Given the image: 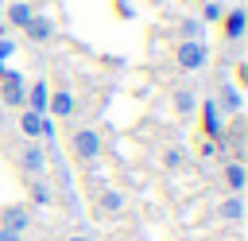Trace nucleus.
<instances>
[{
	"mask_svg": "<svg viewBox=\"0 0 248 241\" xmlns=\"http://www.w3.org/2000/svg\"><path fill=\"white\" fill-rule=\"evenodd\" d=\"M70 152H74L78 163L93 167V163L101 159V152H105V140H101V132H97L93 124H85V128H78V132L70 136Z\"/></svg>",
	"mask_w": 248,
	"mask_h": 241,
	"instance_id": "obj_1",
	"label": "nucleus"
},
{
	"mask_svg": "<svg viewBox=\"0 0 248 241\" xmlns=\"http://www.w3.org/2000/svg\"><path fill=\"white\" fill-rule=\"evenodd\" d=\"M27 105V78L12 66L0 70V109H23Z\"/></svg>",
	"mask_w": 248,
	"mask_h": 241,
	"instance_id": "obj_2",
	"label": "nucleus"
},
{
	"mask_svg": "<svg viewBox=\"0 0 248 241\" xmlns=\"http://www.w3.org/2000/svg\"><path fill=\"white\" fill-rule=\"evenodd\" d=\"M174 62H178V70H186V74L205 70V62H209V47H205V39H182V43L174 47Z\"/></svg>",
	"mask_w": 248,
	"mask_h": 241,
	"instance_id": "obj_3",
	"label": "nucleus"
},
{
	"mask_svg": "<svg viewBox=\"0 0 248 241\" xmlns=\"http://www.w3.org/2000/svg\"><path fill=\"white\" fill-rule=\"evenodd\" d=\"M202 109V132L209 144H225V113L213 105V101H198Z\"/></svg>",
	"mask_w": 248,
	"mask_h": 241,
	"instance_id": "obj_4",
	"label": "nucleus"
},
{
	"mask_svg": "<svg viewBox=\"0 0 248 241\" xmlns=\"http://www.w3.org/2000/svg\"><path fill=\"white\" fill-rule=\"evenodd\" d=\"M78 113V97L62 86V89H50V97H46V117L50 120H70Z\"/></svg>",
	"mask_w": 248,
	"mask_h": 241,
	"instance_id": "obj_5",
	"label": "nucleus"
},
{
	"mask_svg": "<svg viewBox=\"0 0 248 241\" xmlns=\"http://www.w3.org/2000/svg\"><path fill=\"white\" fill-rule=\"evenodd\" d=\"M46 148H39L35 140H27V148L19 152V171L27 175V179H43V171H46Z\"/></svg>",
	"mask_w": 248,
	"mask_h": 241,
	"instance_id": "obj_6",
	"label": "nucleus"
},
{
	"mask_svg": "<svg viewBox=\"0 0 248 241\" xmlns=\"http://www.w3.org/2000/svg\"><path fill=\"white\" fill-rule=\"evenodd\" d=\"M244 27H248V12H244V8H225V16H221V35H225V43H240V39H244Z\"/></svg>",
	"mask_w": 248,
	"mask_h": 241,
	"instance_id": "obj_7",
	"label": "nucleus"
},
{
	"mask_svg": "<svg viewBox=\"0 0 248 241\" xmlns=\"http://www.w3.org/2000/svg\"><path fill=\"white\" fill-rule=\"evenodd\" d=\"M23 35H27L31 43H50V39H54V19H50L46 12H35V16L27 19V27H23Z\"/></svg>",
	"mask_w": 248,
	"mask_h": 241,
	"instance_id": "obj_8",
	"label": "nucleus"
},
{
	"mask_svg": "<svg viewBox=\"0 0 248 241\" xmlns=\"http://www.w3.org/2000/svg\"><path fill=\"white\" fill-rule=\"evenodd\" d=\"M0 225H4V229H12V233H23V229L31 225V206H23V202L4 206V210H0Z\"/></svg>",
	"mask_w": 248,
	"mask_h": 241,
	"instance_id": "obj_9",
	"label": "nucleus"
},
{
	"mask_svg": "<svg viewBox=\"0 0 248 241\" xmlns=\"http://www.w3.org/2000/svg\"><path fill=\"white\" fill-rule=\"evenodd\" d=\"M4 16H8V27L23 31V27H27V19L35 16V4H31V0H12V4L4 8Z\"/></svg>",
	"mask_w": 248,
	"mask_h": 241,
	"instance_id": "obj_10",
	"label": "nucleus"
},
{
	"mask_svg": "<svg viewBox=\"0 0 248 241\" xmlns=\"http://www.w3.org/2000/svg\"><path fill=\"white\" fill-rule=\"evenodd\" d=\"M46 97H50V86H46L43 78H35V82L27 86V105H23V109H31V113L43 117V113H46Z\"/></svg>",
	"mask_w": 248,
	"mask_h": 241,
	"instance_id": "obj_11",
	"label": "nucleus"
},
{
	"mask_svg": "<svg viewBox=\"0 0 248 241\" xmlns=\"http://www.w3.org/2000/svg\"><path fill=\"white\" fill-rule=\"evenodd\" d=\"M198 101H202V97H198L190 86H178V89L170 93V105H174V113H182V117H190V113L198 109Z\"/></svg>",
	"mask_w": 248,
	"mask_h": 241,
	"instance_id": "obj_12",
	"label": "nucleus"
},
{
	"mask_svg": "<svg viewBox=\"0 0 248 241\" xmlns=\"http://www.w3.org/2000/svg\"><path fill=\"white\" fill-rule=\"evenodd\" d=\"M43 117H46V113H43ZM43 117L31 113V109H19V132H23L27 140H43Z\"/></svg>",
	"mask_w": 248,
	"mask_h": 241,
	"instance_id": "obj_13",
	"label": "nucleus"
},
{
	"mask_svg": "<svg viewBox=\"0 0 248 241\" xmlns=\"http://www.w3.org/2000/svg\"><path fill=\"white\" fill-rule=\"evenodd\" d=\"M213 105L221 109V113H240V89L236 86H221V97H213Z\"/></svg>",
	"mask_w": 248,
	"mask_h": 241,
	"instance_id": "obj_14",
	"label": "nucleus"
},
{
	"mask_svg": "<svg viewBox=\"0 0 248 241\" xmlns=\"http://www.w3.org/2000/svg\"><path fill=\"white\" fill-rule=\"evenodd\" d=\"M225 183H229V190H232V194H240V190H244L248 175H244V163H240V159H229V163H225Z\"/></svg>",
	"mask_w": 248,
	"mask_h": 241,
	"instance_id": "obj_15",
	"label": "nucleus"
},
{
	"mask_svg": "<svg viewBox=\"0 0 248 241\" xmlns=\"http://www.w3.org/2000/svg\"><path fill=\"white\" fill-rule=\"evenodd\" d=\"M97 210L101 214H124V194L120 190H101L97 194Z\"/></svg>",
	"mask_w": 248,
	"mask_h": 241,
	"instance_id": "obj_16",
	"label": "nucleus"
},
{
	"mask_svg": "<svg viewBox=\"0 0 248 241\" xmlns=\"http://www.w3.org/2000/svg\"><path fill=\"white\" fill-rule=\"evenodd\" d=\"M217 218H225V222H240V218H244V202H240V194H229L225 202H217Z\"/></svg>",
	"mask_w": 248,
	"mask_h": 241,
	"instance_id": "obj_17",
	"label": "nucleus"
},
{
	"mask_svg": "<svg viewBox=\"0 0 248 241\" xmlns=\"http://www.w3.org/2000/svg\"><path fill=\"white\" fill-rule=\"evenodd\" d=\"M31 202L35 206H50L54 202V190H50L46 179H31Z\"/></svg>",
	"mask_w": 248,
	"mask_h": 241,
	"instance_id": "obj_18",
	"label": "nucleus"
},
{
	"mask_svg": "<svg viewBox=\"0 0 248 241\" xmlns=\"http://www.w3.org/2000/svg\"><path fill=\"white\" fill-rule=\"evenodd\" d=\"M221 16H225L221 0H202V23H221Z\"/></svg>",
	"mask_w": 248,
	"mask_h": 241,
	"instance_id": "obj_19",
	"label": "nucleus"
},
{
	"mask_svg": "<svg viewBox=\"0 0 248 241\" xmlns=\"http://www.w3.org/2000/svg\"><path fill=\"white\" fill-rule=\"evenodd\" d=\"M163 167H167V171L186 167V152H182V148H167V152H163Z\"/></svg>",
	"mask_w": 248,
	"mask_h": 241,
	"instance_id": "obj_20",
	"label": "nucleus"
},
{
	"mask_svg": "<svg viewBox=\"0 0 248 241\" xmlns=\"http://www.w3.org/2000/svg\"><path fill=\"white\" fill-rule=\"evenodd\" d=\"M182 39H205V23L202 19H182Z\"/></svg>",
	"mask_w": 248,
	"mask_h": 241,
	"instance_id": "obj_21",
	"label": "nucleus"
},
{
	"mask_svg": "<svg viewBox=\"0 0 248 241\" xmlns=\"http://www.w3.org/2000/svg\"><path fill=\"white\" fill-rule=\"evenodd\" d=\"M12 54H16V43H12V39H0V62L12 58Z\"/></svg>",
	"mask_w": 248,
	"mask_h": 241,
	"instance_id": "obj_22",
	"label": "nucleus"
},
{
	"mask_svg": "<svg viewBox=\"0 0 248 241\" xmlns=\"http://www.w3.org/2000/svg\"><path fill=\"white\" fill-rule=\"evenodd\" d=\"M0 241H23V233H12V229L0 225Z\"/></svg>",
	"mask_w": 248,
	"mask_h": 241,
	"instance_id": "obj_23",
	"label": "nucleus"
},
{
	"mask_svg": "<svg viewBox=\"0 0 248 241\" xmlns=\"http://www.w3.org/2000/svg\"><path fill=\"white\" fill-rule=\"evenodd\" d=\"M66 241H93V237H85V233H74V237H66Z\"/></svg>",
	"mask_w": 248,
	"mask_h": 241,
	"instance_id": "obj_24",
	"label": "nucleus"
},
{
	"mask_svg": "<svg viewBox=\"0 0 248 241\" xmlns=\"http://www.w3.org/2000/svg\"><path fill=\"white\" fill-rule=\"evenodd\" d=\"M0 128H4V109H0Z\"/></svg>",
	"mask_w": 248,
	"mask_h": 241,
	"instance_id": "obj_25",
	"label": "nucleus"
}]
</instances>
